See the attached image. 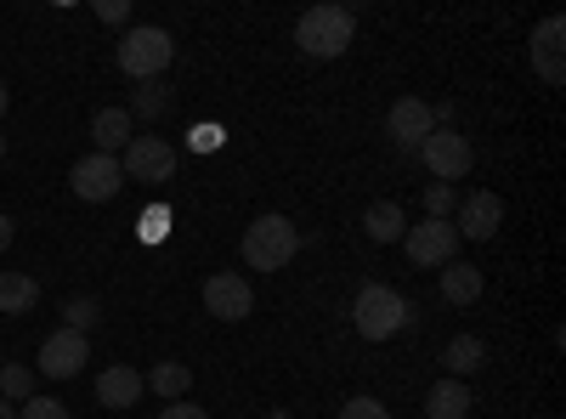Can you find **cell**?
Returning <instances> with one entry per match:
<instances>
[{
	"instance_id": "6da1fadb",
	"label": "cell",
	"mask_w": 566,
	"mask_h": 419,
	"mask_svg": "<svg viewBox=\"0 0 566 419\" xmlns=\"http://www.w3.org/2000/svg\"><path fill=\"white\" fill-rule=\"evenodd\" d=\"M244 266L250 272H283L295 255H301V227L290 216H255L244 227Z\"/></svg>"
},
{
	"instance_id": "7a4b0ae2",
	"label": "cell",
	"mask_w": 566,
	"mask_h": 419,
	"mask_svg": "<svg viewBox=\"0 0 566 419\" xmlns=\"http://www.w3.org/2000/svg\"><path fill=\"white\" fill-rule=\"evenodd\" d=\"M352 40H357V18H352V7H335V0H323V7H312L295 23V45L306 57H317V63L352 52Z\"/></svg>"
},
{
	"instance_id": "3957f363",
	"label": "cell",
	"mask_w": 566,
	"mask_h": 419,
	"mask_svg": "<svg viewBox=\"0 0 566 419\" xmlns=\"http://www.w3.org/2000/svg\"><path fill=\"white\" fill-rule=\"evenodd\" d=\"M413 323V306L391 290V284H363L357 290V306H352V329L363 341H391Z\"/></svg>"
},
{
	"instance_id": "277c9868",
	"label": "cell",
	"mask_w": 566,
	"mask_h": 419,
	"mask_svg": "<svg viewBox=\"0 0 566 419\" xmlns=\"http://www.w3.org/2000/svg\"><path fill=\"white\" fill-rule=\"evenodd\" d=\"M170 57H176V40H170V29H154V23H136V29H125V40H119V69H125V80H159L165 69H170Z\"/></svg>"
},
{
	"instance_id": "5b68a950",
	"label": "cell",
	"mask_w": 566,
	"mask_h": 419,
	"mask_svg": "<svg viewBox=\"0 0 566 419\" xmlns=\"http://www.w3.org/2000/svg\"><path fill=\"white\" fill-rule=\"evenodd\" d=\"M419 165L453 188V181H464L470 165H476V148H470V136H459V130H431L419 143Z\"/></svg>"
},
{
	"instance_id": "8992f818",
	"label": "cell",
	"mask_w": 566,
	"mask_h": 419,
	"mask_svg": "<svg viewBox=\"0 0 566 419\" xmlns=\"http://www.w3.org/2000/svg\"><path fill=\"white\" fill-rule=\"evenodd\" d=\"M459 244L464 239L453 232V221H431V216L402 232V250L413 266H448V261H459Z\"/></svg>"
},
{
	"instance_id": "52a82bcc",
	"label": "cell",
	"mask_w": 566,
	"mask_h": 419,
	"mask_svg": "<svg viewBox=\"0 0 566 419\" xmlns=\"http://www.w3.org/2000/svg\"><path fill=\"white\" fill-rule=\"evenodd\" d=\"M119 170H125L130 181H148V188H159V181L176 176V148L165 143V136H130Z\"/></svg>"
},
{
	"instance_id": "ba28073f",
	"label": "cell",
	"mask_w": 566,
	"mask_h": 419,
	"mask_svg": "<svg viewBox=\"0 0 566 419\" xmlns=\"http://www.w3.org/2000/svg\"><path fill=\"white\" fill-rule=\"evenodd\" d=\"M205 312L221 317V323H244L255 312V284L244 272H216L205 284Z\"/></svg>"
},
{
	"instance_id": "9c48e42d",
	"label": "cell",
	"mask_w": 566,
	"mask_h": 419,
	"mask_svg": "<svg viewBox=\"0 0 566 419\" xmlns=\"http://www.w3.org/2000/svg\"><path fill=\"white\" fill-rule=\"evenodd\" d=\"M69 181H74V193H80L85 205H108V199H119V188H125V170H119V159H108V154H85V159L69 170Z\"/></svg>"
},
{
	"instance_id": "30bf717a",
	"label": "cell",
	"mask_w": 566,
	"mask_h": 419,
	"mask_svg": "<svg viewBox=\"0 0 566 419\" xmlns=\"http://www.w3.org/2000/svg\"><path fill=\"white\" fill-rule=\"evenodd\" d=\"M499 227H504V199H499V193L476 188V193H464V199H459V210H453V232H459V239L488 244Z\"/></svg>"
},
{
	"instance_id": "8fae6325",
	"label": "cell",
	"mask_w": 566,
	"mask_h": 419,
	"mask_svg": "<svg viewBox=\"0 0 566 419\" xmlns=\"http://www.w3.org/2000/svg\"><path fill=\"white\" fill-rule=\"evenodd\" d=\"M527 57H533V74H538L544 85H566V23H560V18H544V23L533 29Z\"/></svg>"
},
{
	"instance_id": "7c38bea8",
	"label": "cell",
	"mask_w": 566,
	"mask_h": 419,
	"mask_svg": "<svg viewBox=\"0 0 566 419\" xmlns=\"http://www.w3.org/2000/svg\"><path fill=\"white\" fill-rule=\"evenodd\" d=\"M85 363H91V341L74 335V329H57L52 341L40 346V363H34V368H40L45 380H74Z\"/></svg>"
},
{
	"instance_id": "4fadbf2b",
	"label": "cell",
	"mask_w": 566,
	"mask_h": 419,
	"mask_svg": "<svg viewBox=\"0 0 566 419\" xmlns=\"http://www.w3.org/2000/svg\"><path fill=\"white\" fill-rule=\"evenodd\" d=\"M437 130V119H431V103H419V97H402L391 114H386V136L402 148V154H419V143Z\"/></svg>"
},
{
	"instance_id": "5bb4252c",
	"label": "cell",
	"mask_w": 566,
	"mask_h": 419,
	"mask_svg": "<svg viewBox=\"0 0 566 419\" xmlns=\"http://www.w3.org/2000/svg\"><path fill=\"white\" fill-rule=\"evenodd\" d=\"M130 136H136L130 108H97V119H91V143H97V154L119 159V148H130Z\"/></svg>"
},
{
	"instance_id": "9a60e30c",
	"label": "cell",
	"mask_w": 566,
	"mask_h": 419,
	"mask_svg": "<svg viewBox=\"0 0 566 419\" xmlns=\"http://www.w3.org/2000/svg\"><path fill=\"white\" fill-rule=\"evenodd\" d=\"M142 391H148V386H142V375H136V368H125V363H114V368H103V375H97V402L103 408H136Z\"/></svg>"
},
{
	"instance_id": "2e32d148",
	"label": "cell",
	"mask_w": 566,
	"mask_h": 419,
	"mask_svg": "<svg viewBox=\"0 0 566 419\" xmlns=\"http://www.w3.org/2000/svg\"><path fill=\"white\" fill-rule=\"evenodd\" d=\"M482 290H488L482 266H470V261H448V266H442V301H448V306H476Z\"/></svg>"
},
{
	"instance_id": "e0dca14e",
	"label": "cell",
	"mask_w": 566,
	"mask_h": 419,
	"mask_svg": "<svg viewBox=\"0 0 566 419\" xmlns=\"http://www.w3.org/2000/svg\"><path fill=\"white\" fill-rule=\"evenodd\" d=\"M363 232L374 244H397L402 232H408V216H402V205L397 199H374L368 210H363Z\"/></svg>"
},
{
	"instance_id": "ac0fdd59",
	"label": "cell",
	"mask_w": 566,
	"mask_h": 419,
	"mask_svg": "<svg viewBox=\"0 0 566 419\" xmlns=\"http://www.w3.org/2000/svg\"><path fill=\"white\" fill-rule=\"evenodd\" d=\"M424 419H470V386L464 380H437L424 391Z\"/></svg>"
},
{
	"instance_id": "d6986e66",
	"label": "cell",
	"mask_w": 566,
	"mask_h": 419,
	"mask_svg": "<svg viewBox=\"0 0 566 419\" xmlns=\"http://www.w3.org/2000/svg\"><path fill=\"white\" fill-rule=\"evenodd\" d=\"M442 363H448V375H453V380L476 375V368H488V341H482V335H453L448 352H442Z\"/></svg>"
},
{
	"instance_id": "ffe728a7",
	"label": "cell",
	"mask_w": 566,
	"mask_h": 419,
	"mask_svg": "<svg viewBox=\"0 0 566 419\" xmlns=\"http://www.w3.org/2000/svg\"><path fill=\"white\" fill-rule=\"evenodd\" d=\"M34 301H40V284H34V272H0V317L34 312Z\"/></svg>"
},
{
	"instance_id": "44dd1931",
	"label": "cell",
	"mask_w": 566,
	"mask_h": 419,
	"mask_svg": "<svg viewBox=\"0 0 566 419\" xmlns=\"http://www.w3.org/2000/svg\"><path fill=\"white\" fill-rule=\"evenodd\" d=\"M142 386H154L165 402H181L187 397V386H193V368H187V363H154V375H142Z\"/></svg>"
},
{
	"instance_id": "7402d4cb",
	"label": "cell",
	"mask_w": 566,
	"mask_h": 419,
	"mask_svg": "<svg viewBox=\"0 0 566 419\" xmlns=\"http://www.w3.org/2000/svg\"><path fill=\"white\" fill-rule=\"evenodd\" d=\"M170 108V91H165V80H142L136 91H130V119H159Z\"/></svg>"
},
{
	"instance_id": "603a6c76",
	"label": "cell",
	"mask_w": 566,
	"mask_h": 419,
	"mask_svg": "<svg viewBox=\"0 0 566 419\" xmlns=\"http://www.w3.org/2000/svg\"><path fill=\"white\" fill-rule=\"evenodd\" d=\"M97 323H103V301H97V295H74V301H63V329L91 335Z\"/></svg>"
},
{
	"instance_id": "cb8c5ba5",
	"label": "cell",
	"mask_w": 566,
	"mask_h": 419,
	"mask_svg": "<svg viewBox=\"0 0 566 419\" xmlns=\"http://www.w3.org/2000/svg\"><path fill=\"white\" fill-rule=\"evenodd\" d=\"M0 397H7L12 408H23V402L34 397V375H29L23 363H7V368H0Z\"/></svg>"
},
{
	"instance_id": "d4e9b609",
	"label": "cell",
	"mask_w": 566,
	"mask_h": 419,
	"mask_svg": "<svg viewBox=\"0 0 566 419\" xmlns=\"http://www.w3.org/2000/svg\"><path fill=\"white\" fill-rule=\"evenodd\" d=\"M453 210H459V188L431 181V188H424V216H431V221H453Z\"/></svg>"
},
{
	"instance_id": "484cf974",
	"label": "cell",
	"mask_w": 566,
	"mask_h": 419,
	"mask_svg": "<svg viewBox=\"0 0 566 419\" xmlns=\"http://www.w3.org/2000/svg\"><path fill=\"white\" fill-rule=\"evenodd\" d=\"M18 419H69V402H57V397H29V402L18 408Z\"/></svg>"
},
{
	"instance_id": "4316f807",
	"label": "cell",
	"mask_w": 566,
	"mask_h": 419,
	"mask_svg": "<svg viewBox=\"0 0 566 419\" xmlns=\"http://www.w3.org/2000/svg\"><path fill=\"white\" fill-rule=\"evenodd\" d=\"M340 419H391V408H386L380 397H352V402L340 408Z\"/></svg>"
},
{
	"instance_id": "83f0119b",
	"label": "cell",
	"mask_w": 566,
	"mask_h": 419,
	"mask_svg": "<svg viewBox=\"0 0 566 419\" xmlns=\"http://www.w3.org/2000/svg\"><path fill=\"white\" fill-rule=\"evenodd\" d=\"M165 232H170V210H165V205H154V210H142V239H148V244H159Z\"/></svg>"
},
{
	"instance_id": "f1b7e54d",
	"label": "cell",
	"mask_w": 566,
	"mask_h": 419,
	"mask_svg": "<svg viewBox=\"0 0 566 419\" xmlns=\"http://www.w3.org/2000/svg\"><path fill=\"white\" fill-rule=\"evenodd\" d=\"M187 143H193L199 154H210V148L227 143V130H221V125H193V130H187Z\"/></svg>"
},
{
	"instance_id": "f546056e",
	"label": "cell",
	"mask_w": 566,
	"mask_h": 419,
	"mask_svg": "<svg viewBox=\"0 0 566 419\" xmlns=\"http://www.w3.org/2000/svg\"><path fill=\"white\" fill-rule=\"evenodd\" d=\"M159 419H210V413H205L199 402H187V397H181V402H165V408H159Z\"/></svg>"
},
{
	"instance_id": "4dcf8cb0",
	"label": "cell",
	"mask_w": 566,
	"mask_h": 419,
	"mask_svg": "<svg viewBox=\"0 0 566 419\" xmlns=\"http://www.w3.org/2000/svg\"><path fill=\"white\" fill-rule=\"evenodd\" d=\"M97 18L103 23H125L130 18V0H97Z\"/></svg>"
},
{
	"instance_id": "1f68e13d",
	"label": "cell",
	"mask_w": 566,
	"mask_h": 419,
	"mask_svg": "<svg viewBox=\"0 0 566 419\" xmlns=\"http://www.w3.org/2000/svg\"><path fill=\"white\" fill-rule=\"evenodd\" d=\"M12 239H18V221H12V216H0V255L12 250Z\"/></svg>"
},
{
	"instance_id": "d6a6232c",
	"label": "cell",
	"mask_w": 566,
	"mask_h": 419,
	"mask_svg": "<svg viewBox=\"0 0 566 419\" xmlns=\"http://www.w3.org/2000/svg\"><path fill=\"white\" fill-rule=\"evenodd\" d=\"M7 108H12V91H7V80H0V119H7Z\"/></svg>"
},
{
	"instance_id": "836d02e7",
	"label": "cell",
	"mask_w": 566,
	"mask_h": 419,
	"mask_svg": "<svg viewBox=\"0 0 566 419\" xmlns=\"http://www.w3.org/2000/svg\"><path fill=\"white\" fill-rule=\"evenodd\" d=\"M0 419H18V408H12L7 397H0Z\"/></svg>"
},
{
	"instance_id": "e575fe53",
	"label": "cell",
	"mask_w": 566,
	"mask_h": 419,
	"mask_svg": "<svg viewBox=\"0 0 566 419\" xmlns=\"http://www.w3.org/2000/svg\"><path fill=\"white\" fill-rule=\"evenodd\" d=\"M266 419H290V413H283V408H272V413H266Z\"/></svg>"
},
{
	"instance_id": "d590c367",
	"label": "cell",
	"mask_w": 566,
	"mask_h": 419,
	"mask_svg": "<svg viewBox=\"0 0 566 419\" xmlns=\"http://www.w3.org/2000/svg\"><path fill=\"white\" fill-rule=\"evenodd\" d=\"M0 159H7V136H0Z\"/></svg>"
}]
</instances>
